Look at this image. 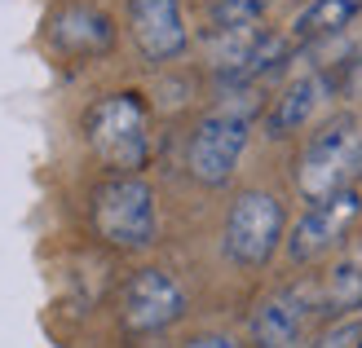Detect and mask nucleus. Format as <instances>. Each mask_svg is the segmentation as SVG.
<instances>
[{
  "label": "nucleus",
  "instance_id": "nucleus-1",
  "mask_svg": "<svg viewBox=\"0 0 362 348\" xmlns=\"http://www.w3.org/2000/svg\"><path fill=\"white\" fill-rule=\"evenodd\" d=\"M88 221L115 251H146L159 234L155 190L137 172H111L88 198Z\"/></svg>",
  "mask_w": 362,
  "mask_h": 348
},
{
  "label": "nucleus",
  "instance_id": "nucleus-2",
  "mask_svg": "<svg viewBox=\"0 0 362 348\" xmlns=\"http://www.w3.org/2000/svg\"><path fill=\"white\" fill-rule=\"evenodd\" d=\"M84 137L111 172H137L151 159V106L141 93H106L84 111Z\"/></svg>",
  "mask_w": 362,
  "mask_h": 348
},
{
  "label": "nucleus",
  "instance_id": "nucleus-3",
  "mask_svg": "<svg viewBox=\"0 0 362 348\" xmlns=\"http://www.w3.org/2000/svg\"><path fill=\"white\" fill-rule=\"evenodd\" d=\"M358 172H362V133L349 115H336L305 141L296 159V194L305 203H322V198L349 190Z\"/></svg>",
  "mask_w": 362,
  "mask_h": 348
},
{
  "label": "nucleus",
  "instance_id": "nucleus-4",
  "mask_svg": "<svg viewBox=\"0 0 362 348\" xmlns=\"http://www.w3.org/2000/svg\"><path fill=\"white\" fill-rule=\"evenodd\" d=\"M247 137H252V102H226L216 111H208L194 124L190 145H186L190 176L208 190H221L239 168Z\"/></svg>",
  "mask_w": 362,
  "mask_h": 348
},
{
  "label": "nucleus",
  "instance_id": "nucleus-5",
  "mask_svg": "<svg viewBox=\"0 0 362 348\" xmlns=\"http://www.w3.org/2000/svg\"><path fill=\"white\" fill-rule=\"evenodd\" d=\"M287 243V212L269 190H243L226 212L221 251L239 269H265Z\"/></svg>",
  "mask_w": 362,
  "mask_h": 348
},
{
  "label": "nucleus",
  "instance_id": "nucleus-6",
  "mask_svg": "<svg viewBox=\"0 0 362 348\" xmlns=\"http://www.w3.org/2000/svg\"><path fill=\"white\" fill-rule=\"evenodd\" d=\"M190 308V296L168 269H137L119 291V326L129 335H164Z\"/></svg>",
  "mask_w": 362,
  "mask_h": 348
},
{
  "label": "nucleus",
  "instance_id": "nucleus-7",
  "mask_svg": "<svg viewBox=\"0 0 362 348\" xmlns=\"http://www.w3.org/2000/svg\"><path fill=\"white\" fill-rule=\"evenodd\" d=\"M358 216H362V194H358V186L340 190L332 198H322V203H310V208H305V216L292 225V234H287V256H292L296 265H310V260H318V256L345 247V238L354 234Z\"/></svg>",
  "mask_w": 362,
  "mask_h": 348
},
{
  "label": "nucleus",
  "instance_id": "nucleus-8",
  "mask_svg": "<svg viewBox=\"0 0 362 348\" xmlns=\"http://www.w3.org/2000/svg\"><path fill=\"white\" fill-rule=\"evenodd\" d=\"M314 313H318V287L269 291L247 318V340L252 348H305Z\"/></svg>",
  "mask_w": 362,
  "mask_h": 348
},
{
  "label": "nucleus",
  "instance_id": "nucleus-9",
  "mask_svg": "<svg viewBox=\"0 0 362 348\" xmlns=\"http://www.w3.org/2000/svg\"><path fill=\"white\" fill-rule=\"evenodd\" d=\"M129 31L146 62H173L186 53L190 31L181 18V0H129Z\"/></svg>",
  "mask_w": 362,
  "mask_h": 348
},
{
  "label": "nucleus",
  "instance_id": "nucleus-10",
  "mask_svg": "<svg viewBox=\"0 0 362 348\" xmlns=\"http://www.w3.org/2000/svg\"><path fill=\"white\" fill-rule=\"evenodd\" d=\"M49 40H53V49H62L66 58H98V53H106L115 44V23L102 9L71 5L62 13H53Z\"/></svg>",
  "mask_w": 362,
  "mask_h": 348
},
{
  "label": "nucleus",
  "instance_id": "nucleus-11",
  "mask_svg": "<svg viewBox=\"0 0 362 348\" xmlns=\"http://www.w3.org/2000/svg\"><path fill=\"white\" fill-rule=\"evenodd\" d=\"M362 308V234H349L332 269L318 282V313L349 318Z\"/></svg>",
  "mask_w": 362,
  "mask_h": 348
},
{
  "label": "nucleus",
  "instance_id": "nucleus-12",
  "mask_svg": "<svg viewBox=\"0 0 362 348\" xmlns=\"http://www.w3.org/2000/svg\"><path fill=\"white\" fill-rule=\"evenodd\" d=\"M322 93H327V80H322L318 71L296 76L274 102H269V111H265V137H292V133H300V128L310 124V115L318 111Z\"/></svg>",
  "mask_w": 362,
  "mask_h": 348
},
{
  "label": "nucleus",
  "instance_id": "nucleus-13",
  "mask_svg": "<svg viewBox=\"0 0 362 348\" xmlns=\"http://www.w3.org/2000/svg\"><path fill=\"white\" fill-rule=\"evenodd\" d=\"M358 13H362V0H314L310 9L296 13L292 44H318V40H327V35H340Z\"/></svg>",
  "mask_w": 362,
  "mask_h": 348
},
{
  "label": "nucleus",
  "instance_id": "nucleus-14",
  "mask_svg": "<svg viewBox=\"0 0 362 348\" xmlns=\"http://www.w3.org/2000/svg\"><path fill=\"white\" fill-rule=\"evenodd\" d=\"M274 0H216L212 5V35L216 31H239V27H257L269 13Z\"/></svg>",
  "mask_w": 362,
  "mask_h": 348
},
{
  "label": "nucleus",
  "instance_id": "nucleus-15",
  "mask_svg": "<svg viewBox=\"0 0 362 348\" xmlns=\"http://www.w3.org/2000/svg\"><path fill=\"white\" fill-rule=\"evenodd\" d=\"M181 348H247V344H243V340H234V335H226V331H204V335L186 340Z\"/></svg>",
  "mask_w": 362,
  "mask_h": 348
},
{
  "label": "nucleus",
  "instance_id": "nucleus-16",
  "mask_svg": "<svg viewBox=\"0 0 362 348\" xmlns=\"http://www.w3.org/2000/svg\"><path fill=\"white\" fill-rule=\"evenodd\" d=\"M354 348H362V340H358V344H354Z\"/></svg>",
  "mask_w": 362,
  "mask_h": 348
}]
</instances>
